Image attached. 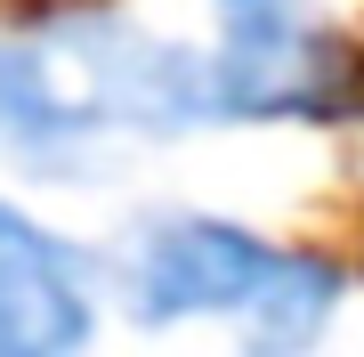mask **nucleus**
I'll list each match as a JSON object with an SVG mask.
<instances>
[{"mask_svg":"<svg viewBox=\"0 0 364 357\" xmlns=\"http://www.w3.org/2000/svg\"><path fill=\"white\" fill-rule=\"evenodd\" d=\"M210 130L203 49L130 9H57L0 33V155L33 179L90 187L122 146Z\"/></svg>","mask_w":364,"mask_h":357,"instance_id":"1","label":"nucleus"},{"mask_svg":"<svg viewBox=\"0 0 364 357\" xmlns=\"http://www.w3.org/2000/svg\"><path fill=\"white\" fill-rule=\"evenodd\" d=\"M275 236H259L251 219L203 212V203H154L114 236V252L97 260L105 309H122L138 333L170 325H235L243 301L267 284Z\"/></svg>","mask_w":364,"mask_h":357,"instance_id":"2","label":"nucleus"},{"mask_svg":"<svg viewBox=\"0 0 364 357\" xmlns=\"http://www.w3.org/2000/svg\"><path fill=\"white\" fill-rule=\"evenodd\" d=\"M210 81V122H340L356 90V57L332 25H316L308 9L284 16H227V33L203 49Z\"/></svg>","mask_w":364,"mask_h":357,"instance_id":"3","label":"nucleus"},{"mask_svg":"<svg viewBox=\"0 0 364 357\" xmlns=\"http://www.w3.org/2000/svg\"><path fill=\"white\" fill-rule=\"evenodd\" d=\"M105 325L97 252L0 195V357H90Z\"/></svg>","mask_w":364,"mask_h":357,"instance_id":"4","label":"nucleus"},{"mask_svg":"<svg viewBox=\"0 0 364 357\" xmlns=\"http://www.w3.org/2000/svg\"><path fill=\"white\" fill-rule=\"evenodd\" d=\"M340 301H348V276H340V260L308 244H284L267 268V284L243 301V317H235V357H316L332 341L340 325Z\"/></svg>","mask_w":364,"mask_h":357,"instance_id":"5","label":"nucleus"},{"mask_svg":"<svg viewBox=\"0 0 364 357\" xmlns=\"http://www.w3.org/2000/svg\"><path fill=\"white\" fill-rule=\"evenodd\" d=\"M219 16H284V9H316V0H203Z\"/></svg>","mask_w":364,"mask_h":357,"instance_id":"6","label":"nucleus"}]
</instances>
